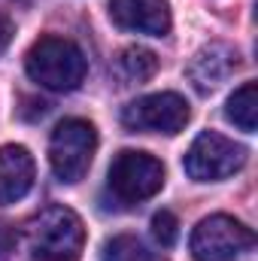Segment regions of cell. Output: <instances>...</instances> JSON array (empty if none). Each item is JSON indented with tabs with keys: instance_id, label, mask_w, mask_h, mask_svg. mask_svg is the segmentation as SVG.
I'll return each instance as SVG.
<instances>
[{
	"instance_id": "6da1fadb",
	"label": "cell",
	"mask_w": 258,
	"mask_h": 261,
	"mask_svg": "<svg viewBox=\"0 0 258 261\" xmlns=\"http://www.w3.org/2000/svg\"><path fill=\"white\" fill-rule=\"evenodd\" d=\"M28 76L49 91H76L88 73L82 49L64 37H40L24 55Z\"/></svg>"
},
{
	"instance_id": "7a4b0ae2",
	"label": "cell",
	"mask_w": 258,
	"mask_h": 261,
	"mask_svg": "<svg viewBox=\"0 0 258 261\" xmlns=\"http://www.w3.org/2000/svg\"><path fill=\"white\" fill-rule=\"evenodd\" d=\"M28 246L40 261H79L85 225L70 206H46L28 222Z\"/></svg>"
},
{
	"instance_id": "3957f363",
	"label": "cell",
	"mask_w": 258,
	"mask_h": 261,
	"mask_svg": "<svg viewBox=\"0 0 258 261\" xmlns=\"http://www.w3.org/2000/svg\"><path fill=\"white\" fill-rule=\"evenodd\" d=\"M97 130L85 119H64L49 137V161L61 182H79L94 158Z\"/></svg>"
},
{
	"instance_id": "277c9868",
	"label": "cell",
	"mask_w": 258,
	"mask_h": 261,
	"mask_svg": "<svg viewBox=\"0 0 258 261\" xmlns=\"http://www.w3.org/2000/svg\"><path fill=\"white\" fill-rule=\"evenodd\" d=\"M107 186L122 203L149 200L164 186V164L149 152L125 149L113 158L110 173H107Z\"/></svg>"
},
{
	"instance_id": "5b68a950",
	"label": "cell",
	"mask_w": 258,
	"mask_h": 261,
	"mask_svg": "<svg viewBox=\"0 0 258 261\" xmlns=\"http://www.w3.org/2000/svg\"><path fill=\"white\" fill-rule=\"evenodd\" d=\"M255 246V234L252 228H246L243 222L216 213L197 222L192 231V255L194 261H234L243 252H249Z\"/></svg>"
},
{
	"instance_id": "8992f818",
	"label": "cell",
	"mask_w": 258,
	"mask_h": 261,
	"mask_svg": "<svg viewBox=\"0 0 258 261\" xmlns=\"http://www.w3.org/2000/svg\"><path fill=\"white\" fill-rule=\"evenodd\" d=\"M246 164V146L216 134L203 130L186 152V173L197 182H216L231 173H237Z\"/></svg>"
},
{
	"instance_id": "52a82bcc",
	"label": "cell",
	"mask_w": 258,
	"mask_h": 261,
	"mask_svg": "<svg viewBox=\"0 0 258 261\" xmlns=\"http://www.w3.org/2000/svg\"><path fill=\"white\" fill-rule=\"evenodd\" d=\"M192 110L183 94L158 91L146 94L122 110V125L128 130H158V134H179L189 125Z\"/></svg>"
},
{
	"instance_id": "ba28073f",
	"label": "cell",
	"mask_w": 258,
	"mask_h": 261,
	"mask_svg": "<svg viewBox=\"0 0 258 261\" xmlns=\"http://www.w3.org/2000/svg\"><path fill=\"white\" fill-rule=\"evenodd\" d=\"M110 18L122 31L149 37H167L173 24L167 0H110Z\"/></svg>"
},
{
	"instance_id": "9c48e42d",
	"label": "cell",
	"mask_w": 258,
	"mask_h": 261,
	"mask_svg": "<svg viewBox=\"0 0 258 261\" xmlns=\"http://www.w3.org/2000/svg\"><path fill=\"white\" fill-rule=\"evenodd\" d=\"M237 70V52L225 43H210L203 46L189 64V79L200 94L216 91L231 73Z\"/></svg>"
},
{
	"instance_id": "30bf717a",
	"label": "cell",
	"mask_w": 258,
	"mask_h": 261,
	"mask_svg": "<svg viewBox=\"0 0 258 261\" xmlns=\"http://www.w3.org/2000/svg\"><path fill=\"white\" fill-rule=\"evenodd\" d=\"M34 158L24 146H0V206L15 203L34 189Z\"/></svg>"
},
{
	"instance_id": "8fae6325",
	"label": "cell",
	"mask_w": 258,
	"mask_h": 261,
	"mask_svg": "<svg viewBox=\"0 0 258 261\" xmlns=\"http://www.w3.org/2000/svg\"><path fill=\"white\" fill-rule=\"evenodd\" d=\"M225 116L234 128L252 134L258 122V85L255 82H246L240 85L231 97H228V107H225Z\"/></svg>"
},
{
	"instance_id": "7c38bea8",
	"label": "cell",
	"mask_w": 258,
	"mask_h": 261,
	"mask_svg": "<svg viewBox=\"0 0 258 261\" xmlns=\"http://www.w3.org/2000/svg\"><path fill=\"white\" fill-rule=\"evenodd\" d=\"M119 76L128 79V82H146L155 76L158 70V55L149 52V49H140V46H131V49H122L119 52Z\"/></svg>"
},
{
	"instance_id": "4fadbf2b",
	"label": "cell",
	"mask_w": 258,
	"mask_h": 261,
	"mask_svg": "<svg viewBox=\"0 0 258 261\" xmlns=\"http://www.w3.org/2000/svg\"><path fill=\"white\" fill-rule=\"evenodd\" d=\"M100 258H104V261H164L161 255L149 252L137 237H128V234L107 240V243H104Z\"/></svg>"
},
{
	"instance_id": "5bb4252c",
	"label": "cell",
	"mask_w": 258,
	"mask_h": 261,
	"mask_svg": "<svg viewBox=\"0 0 258 261\" xmlns=\"http://www.w3.org/2000/svg\"><path fill=\"white\" fill-rule=\"evenodd\" d=\"M152 237H155L164 249H170V246L179 240V222H176V216H173L170 210H161V213L152 216Z\"/></svg>"
},
{
	"instance_id": "9a60e30c",
	"label": "cell",
	"mask_w": 258,
	"mask_h": 261,
	"mask_svg": "<svg viewBox=\"0 0 258 261\" xmlns=\"http://www.w3.org/2000/svg\"><path fill=\"white\" fill-rule=\"evenodd\" d=\"M9 252H12V234H9V228L0 225V261L9 258Z\"/></svg>"
},
{
	"instance_id": "2e32d148",
	"label": "cell",
	"mask_w": 258,
	"mask_h": 261,
	"mask_svg": "<svg viewBox=\"0 0 258 261\" xmlns=\"http://www.w3.org/2000/svg\"><path fill=\"white\" fill-rule=\"evenodd\" d=\"M9 40H12V24H9V21L0 15V52L9 46Z\"/></svg>"
}]
</instances>
